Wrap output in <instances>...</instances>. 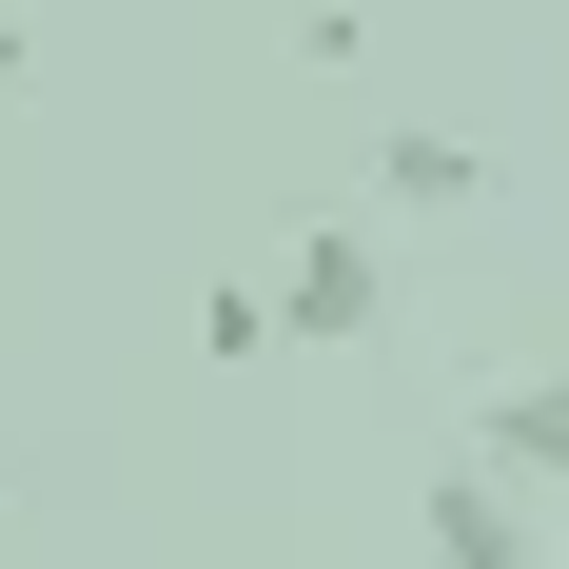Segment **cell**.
<instances>
[{
    "label": "cell",
    "instance_id": "obj_4",
    "mask_svg": "<svg viewBox=\"0 0 569 569\" xmlns=\"http://www.w3.org/2000/svg\"><path fill=\"white\" fill-rule=\"evenodd\" d=\"M197 353H217V373H256V353H295L276 276H217V295H197Z\"/></svg>",
    "mask_w": 569,
    "mask_h": 569
},
{
    "label": "cell",
    "instance_id": "obj_5",
    "mask_svg": "<svg viewBox=\"0 0 569 569\" xmlns=\"http://www.w3.org/2000/svg\"><path fill=\"white\" fill-rule=\"evenodd\" d=\"M393 197H412V217H471V197H491V158H471V138H432V118H412V138H393Z\"/></svg>",
    "mask_w": 569,
    "mask_h": 569
},
{
    "label": "cell",
    "instance_id": "obj_6",
    "mask_svg": "<svg viewBox=\"0 0 569 569\" xmlns=\"http://www.w3.org/2000/svg\"><path fill=\"white\" fill-rule=\"evenodd\" d=\"M0 79H20V20H0Z\"/></svg>",
    "mask_w": 569,
    "mask_h": 569
},
{
    "label": "cell",
    "instance_id": "obj_3",
    "mask_svg": "<svg viewBox=\"0 0 569 569\" xmlns=\"http://www.w3.org/2000/svg\"><path fill=\"white\" fill-rule=\"evenodd\" d=\"M471 452H491V471H530V491L569 511V353H550V373H511V393L471 412Z\"/></svg>",
    "mask_w": 569,
    "mask_h": 569
},
{
    "label": "cell",
    "instance_id": "obj_2",
    "mask_svg": "<svg viewBox=\"0 0 569 569\" xmlns=\"http://www.w3.org/2000/svg\"><path fill=\"white\" fill-rule=\"evenodd\" d=\"M432 569H550V491L491 471V452H452L432 471Z\"/></svg>",
    "mask_w": 569,
    "mask_h": 569
},
{
    "label": "cell",
    "instance_id": "obj_1",
    "mask_svg": "<svg viewBox=\"0 0 569 569\" xmlns=\"http://www.w3.org/2000/svg\"><path fill=\"white\" fill-rule=\"evenodd\" d=\"M276 315H295V353H373V335H393V256H373V217H315V236H295Z\"/></svg>",
    "mask_w": 569,
    "mask_h": 569
}]
</instances>
